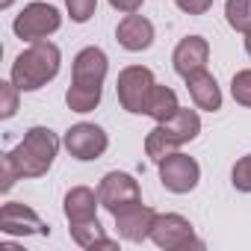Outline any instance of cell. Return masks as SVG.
Instances as JSON below:
<instances>
[{"label":"cell","instance_id":"e0dca14e","mask_svg":"<svg viewBox=\"0 0 251 251\" xmlns=\"http://www.w3.org/2000/svg\"><path fill=\"white\" fill-rule=\"evenodd\" d=\"M71 239L80 245V248H118L115 239H109L100 227L98 219H89V222H80V225H71L68 227Z\"/></svg>","mask_w":251,"mask_h":251},{"label":"cell","instance_id":"52a82bcc","mask_svg":"<svg viewBox=\"0 0 251 251\" xmlns=\"http://www.w3.org/2000/svg\"><path fill=\"white\" fill-rule=\"evenodd\" d=\"M151 242L157 248H166V251H180V248H201L204 242L195 239V230L189 225V219H183L180 213H157L154 219V227H151Z\"/></svg>","mask_w":251,"mask_h":251},{"label":"cell","instance_id":"7c38bea8","mask_svg":"<svg viewBox=\"0 0 251 251\" xmlns=\"http://www.w3.org/2000/svg\"><path fill=\"white\" fill-rule=\"evenodd\" d=\"M112 219H115V230H118L121 239H127V242H142V239H151V227H154L157 213L139 201V204H130V207L118 210Z\"/></svg>","mask_w":251,"mask_h":251},{"label":"cell","instance_id":"ac0fdd59","mask_svg":"<svg viewBox=\"0 0 251 251\" xmlns=\"http://www.w3.org/2000/svg\"><path fill=\"white\" fill-rule=\"evenodd\" d=\"M177 109H180V103H177V95H175V89H169V86H154V92H151V98H148V109H145V115H151L157 124H163V121H169V118H175L177 115Z\"/></svg>","mask_w":251,"mask_h":251},{"label":"cell","instance_id":"2e32d148","mask_svg":"<svg viewBox=\"0 0 251 251\" xmlns=\"http://www.w3.org/2000/svg\"><path fill=\"white\" fill-rule=\"evenodd\" d=\"M98 192L89 189V186H74L65 192V219L68 225H80V222H89V219H98Z\"/></svg>","mask_w":251,"mask_h":251},{"label":"cell","instance_id":"7402d4cb","mask_svg":"<svg viewBox=\"0 0 251 251\" xmlns=\"http://www.w3.org/2000/svg\"><path fill=\"white\" fill-rule=\"evenodd\" d=\"M230 183H233L236 192H251V154L236 160V166L230 172Z\"/></svg>","mask_w":251,"mask_h":251},{"label":"cell","instance_id":"9a60e30c","mask_svg":"<svg viewBox=\"0 0 251 251\" xmlns=\"http://www.w3.org/2000/svg\"><path fill=\"white\" fill-rule=\"evenodd\" d=\"M186 89H189V98H192V103H195L198 109H204V112L222 109V89H219L216 77H213L207 68L189 74V77H186Z\"/></svg>","mask_w":251,"mask_h":251},{"label":"cell","instance_id":"8fae6325","mask_svg":"<svg viewBox=\"0 0 251 251\" xmlns=\"http://www.w3.org/2000/svg\"><path fill=\"white\" fill-rule=\"evenodd\" d=\"M0 230L9 236H30V233L48 236L50 233V227L39 219V213L30 210L27 204H18V201L3 204V210H0Z\"/></svg>","mask_w":251,"mask_h":251},{"label":"cell","instance_id":"83f0119b","mask_svg":"<svg viewBox=\"0 0 251 251\" xmlns=\"http://www.w3.org/2000/svg\"><path fill=\"white\" fill-rule=\"evenodd\" d=\"M12 3H15V0H0V9H9Z\"/></svg>","mask_w":251,"mask_h":251},{"label":"cell","instance_id":"4fadbf2b","mask_svg":"<svg viewBox=\"0 0 251 251\" xmlns=\"http://www.w3.org/2000/svg\"><path fill=\"white\" fill-rule=\"evenodd\" d=\"M115 39L124 50H130V53H139V50H148L154 45V24L145 18V15H124L115 27Z\"/></svg>","mask_w":251,"mask_h":251},{"label":"cell","instance_id":"603a6c76","mask_svg":"<svg viewBox=\"0 0 251 251\" xmlns=\"http://www.w3.org/2000/svg\"><path fill=\"white\" fill-rule=\"evenodd\" d=\"M65 9L74 24H86L98 9V0H65Z\"/></svg>","mask_w":251,"mask_h":251},{"label":"cell","instance_id":"44dd1931","mask_svg":"<svg viewBox=\"0 0 251 251\" xmlns=\"http://www.w3.org/2000/svg\"><path fill=\"white\" fill-rule=\"evenodd\" d=\"M18 86L9 80V83H0V118H12L18 112Z\"/></svg>","mask_w":251,"mask_h":251},{"label":"cell","instance_id":"484cf974","mask_svg":"<svg viewBox=\"0 0 251 251\" xmlns=\"http://www.w3.org/2000/svg\"><path fill=\"white\" fill-rule=\"evenodd\" d=\"M145 3V0H109V6L124 12V15H130V12H139V6Z\"/></svg>","mask_w":251,"mask_h":251},{"label":"cell","instance_id":"8992f818","mask_svg":"<svg viewBox=\"0 0 251 251\" xmlns=\"http://www.w3.org/2000/svg\"><path fill=\"white\" fill-rule=\"evenodd\" d=\"M59 27H62V15L50 3H27L21 9V15L12 21L15 36L24 42H42V39L53 36Z\"/></svg>","mask_w":251,"mask_h":251},{"label":"cell","instance_id":"ba28073f","mask_svg":"<svg viewBox=\"0 0 251 251\" xmlns=\"http://www.w3.org/2000/svg\"><path fill=\"white\" fill-rule=\"evenodd\" d=\"M98 198H100V207H106L112 216L130 204H139L142 201V189H139V180L127 172H109L100 177L98 183Z\"/></svg>","mask_w":251,"mask_h":251},{"label":"cell","instance_id":"4316f807","mask_svg":"<svg viewBox=\"0 0 251 251\" xmlns=\"http://www.w3.org/2000/svg\"><path fill=\"white\" fill-rule=\"evenodd\" d=\"M245 53H248V56H251V33H248V36H245Z\"/></svg>","mask_w":251,"mask_h":251},{"label":"cell","instance_id":"277c9868","mask_svg":"<svg viewBox=\"0 0 251 251\" xmlns=\"http://www.w3.org/2000/svg\"><path fill=\"white\" fill-rule=\"evenodd\" d=\"M198 133H201V115H198L195 109H183V106H180L175 118L157 124V127L145 136V154H148L154 163H160V160H166L169 154H175L180 145L192 142Z\"/></svg>","mask_w":251,"mask_h":251},{"label":"cell","instance_id":"ffe728a7","mask_svg":"<svg viewBox=\"0 0 251 251\" xmlns=\"http://www.w3.org/2000/svg\"><path fill=\"white\" fill-rule=\"evenodd\" d=\"M230 95H233L236 103L251 106V68L233 74V80H230Z\"/></svg>","mask_w":251,"mask_h":251},{"label":"cell","instance_id":"9c48e42d","mask_svg":"<svg viewBox=\"0 0 251 251\" xmlns=\"http://www.w3.org/2000/svg\"><path fill=\"white\" fill-rule=\"evenodd\" d=\"M157 166H160V183H163L169 192H175V195L192 192V189L198 186V180H201V166H198L192 157L180 154V151L169 154V157L160 160Z\"/></svg>","mask_w":251,"mask_h":251},{"label":"cell","instance_id":"cb8c5ba5","mask_svg":"<svg viewBox=\"0 0 251 251\" xmlns=\"http://www.w3.org/2000/svg\"><path fill=\"white\" fill-rule=\"evenodd\" d=\"M0 169H3V175H0V192H9L12 186H15V180H21V175L12 169V163L3 157L0 160Z\"/></svg>","mask_w":251,"mask_h":251},{"label":"cell","instance_id":"d4e9b609","mask_svg":"<svg viewBox=\"0 0 251 251\" xmlns=\"http://www.w3.org/2000/svg\"><path fill=\"white\" fill-rule=\"evenodd\" d=\"M177 9L186 12V15H204L210 6H213V0H175Z\"/></svg>","mask_w":251,"mask_h":251},{"label":"cell","instance_id":"6da1fadb","mask_svg":"<svg viewBox=\"0 0 251 251\" xmlns=\"http://www.w3.org/2000/svg\"><path fill=\"white\" fill-rule=\"evenodd\" d=\"M109 59L100 48H83L74 56V71H71V86L65 92V103L71 112H92L100 103L103 95V80H106Z\"/></svg>","mask_w":251,"mask_h":251},{"label":"cell","instance_id":"3957f363","mask_svg":"<svg viewBox=\"0 0 251 251\" xmlns=\"http://www.w3.org/2000/svg\"><path fill=\"white\" fill-rule=\"evenodd\" d=\"M59 62H62V53L53 42H48V39L33 42L12 62V83L21 92H36L59 74Z\"/></svg>","mask_w":251,"mask_h":251},{"label":"cell","instance_id":"30bf717a","mask_svg":"<svg viewBox=\"0 0 251 251\" xmlns=\"http://www.w3.org/2000/svg\"><path fill=\"white\" fill-rule=\"evenodd\" d=\"M65 148L74 160H98L103 157V151L109 148V136L103 133V127L98 124H89V121H80V124H71L68 133H65Z\"/></svg>","mask_w":251,"mask_h":251},{"label":"cell","instance_id":"5bb4252c","mask_svg":"<svg viewBox=\"0 0 251 251\" xmlns=\"http://www.w3.org/2000/svg\"><path fill=\"white\" fill-rule=\"evenodd\" d=\"M207 59H210V45H207L204 36H186V39H180L177 48H175V53H172V65H175V71L183 80L189 74L207 68Z\"/></svg>","mask_w":251,"mask_h":251},{"label":"cell","instance_id":"5b68a950","mask_svg":"<svg viewBox=\"0 0 251 251\" xmlns=\"http://www.w3.org/2000/svg\"><path fill=\"white\" fill-rule=\"evenodd\" d=\"M154 86H157V80H154L151 68H145V65H127V68H121L118 83H115L121 109H127L133 115H145L148 98H151Z\"/></svg>","mask_w":251,"mask_h":251},{"label":"cell","instance_id":"d6986e66","mask_svg":"<svg viewBox=\"0 0 251 251\" xmlns=\"http://www.w3.org/2000/svg\"><path fill=\"white\" fill-rule=\"evenodd\" d=\"M225 18L236 33L248 36L251 33V0H225Z\"/></svg>","mask_w":251,"mask_h":251},{"label":"cell","instance_id":"7a4b0ae2","mask_svg":"<svg viewBox=\"0 0 251 251\" xmlns=\"http://www.w3.org/2000/svg\"><path fill=\"white\" fill-rule=\"evenodd\" d=\"M56 151H59V139L50 127H30L24 139L3 157L12 163V169L21 177H42L50 172Z\"/></svg>","mask_w":251,"mask_h":251}]
</instances>
